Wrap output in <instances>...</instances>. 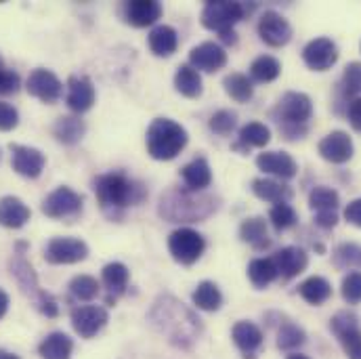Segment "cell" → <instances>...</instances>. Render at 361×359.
I'll return each mask as SVG.
<instances>
[{
	"instance_id": "1",
	"label": "cell",
	"mask_w": 361,
	"mask_h": 359,
	"mask_svg": "<svg viewBox=\"0 0 361 359\" xmlns=\"http://www.w3.org/2000/svg\"><path fill=\"white\" fill-rule=\"evenodd\" d=\"M149 317H152L154 326L162 334H166L169 341L175 343L177 347H191L202 332L200 320L173 296L160 298L154 305Z\"/></svg>"
},
{
	"instance_id": "2",
	"label": "cell",
	"mask_w": 361,
	"mask_h": 359,
	"mask_svg": "<svg viewBox=\"0 0 361 359\" xmlns=\"http://www.w3.org/2000/svg\"><path fill=\"white\" fill-rule=\"evenodd\" d=\"M94 193H97L101 208L109 212L111 217L130 204H139L145 197V189L122 173H107V175L97 177Z\"/></svg>"
},
{
	"instance_id": "3",
	"label": "cell",
	"mask_w": 361,
	"mask_h": 359,
	"mask_svg": "<svg viewBox=\"0 0 361 359\" xmlns=\"http://www.w3.org/2000/svg\"><path fill=\"white\" fill-rule=\"evenodd\" d=\"M187 145V130L169 118H158L147 130V150L154 160H173Z\"/></svg>"
},
{
	"instance_id": "4",
	"label": "cell",
	"mask_w": 361,
	"mask_h": 359,
	"mask_svg": "<svg viewBox=\"0 0 361 359\" xmlns=\"http://www.w3.org/2000/svg\"><path fill=\"white\" fill-rule=\"evenodd\" d=\"M246 15V8L242 2H229V0H216L208 2L202 11V25L212 32H229L233 25Z\"/></svg>"
},
{
	"instance_id": "5",
	"label": "cell",
	"mask_w": 361,
	"mask_h": 359,
	"mask_svg": "<svg viewBox=\"0 0 361 359\" xmlns=\"http://www.w3.org/2000/svg\"><path fill=\"white\" fill-rule=\"evenodd\" d=\"M275 114L279 118L277 122L283 124V133H286L290 126L298 128V126L307 124V120L313 116V103H311L309 95H305V92H286L279 99Z\"/></svg>"
},
{
	"instance_id": "6",
	"label": "cell",
	"mask_w": 361,
	"mask_h": 359,
	"mask_svg": "<svg viewBox=\"0 0 361 359\" xmlns=\"http://www.w3.org/2000/svg\"><path fill=\"white\" fill-rule=\"evenodd\" d=\"M206 242L204 238L193 231V229H177L171 238H169V250L173 255V259L180 265H193L202 255H204Z\"/></svg>"
},
{
	"instance_id": "7",
	"label": "cell",
	"mask_w": 361,
	"mask_h": 359,
	"mask_svg": "<svg viewBox=\"0 0 361 359\" xmlns=\"http://www.w3.org/2000/svg\"><path fill=\"white\" fill-rule=\"evenodd\" d=\"M89 257V246L80 238H53L44 248V259L51 265H72Z\"/></svg>"
},
{
	"instance_id": "8",
	"label": "cell",
	"mask_w": 361,
	"mask_h": 359,
	"mask_svg": "<svg viewBox=\"0 0 361 359\" xmlns=\"http://www.w3.org/2000/svg\"><path fill=\"white\" fill-rule=\"evenodd\" d=\"M341 195L332 187H315L309 195V206L315 212V223L324 229H332L338 223Z\"/></svg>"
},
{
	"instance_id": "9",
	"label": "cell",
	"mask_w": 361,
	"mask_h": 359,
	"mask_svg": "<svg viewBox=\"0 0 361 359\" xmlns=\"http://www.w3.org/2000/svg\"><path fill=\"white\" fill-rule=\"evenodd\" d=\"M82 210V195L70 187H57L42 202V212L51 219H66Z\"/></svg>"
},
{
	"instance_id": "10",
	"label": "cell",
	"mask_w": 361,
	"mask_h": 359,
	"mask_svg": "<svg viewBox=\"0 0 361 359\" xmlns=\"http://www.w3.org/2000/svg\"><path fill=\"white\" fill-rule=\"evenodd\" d=\"M11 164L17 175L25 177V179H38L44 171L47 158L36 147L11 143Z\"/></svg>"
},
{
	"instance_id": "11",
	"label": "cell",
	"mask_w": 361,
	"mask_h": 359,
	"mask_svg": "<svg viewBox=\"0 0 361 359\" xmlns=\"http://www.w3.org/2000/svg\"><path fill=\"white\" fill-rule=\"evenodd\" d=\"M27 92L36 99H40L42 103H55L61 99L63 95V85L61 80L51 72V70H44V68H38L30 74L27 78V85H25Z\"/></svg>"
},
{
	"instance_id": "12",
	"label": "cell",
	"mask_w": 361,
	"mask_h": 359,
	"mask_svg": "<svg viewBox=\"0 0 361 359\" xmlns=\"http://www.w3.org/2000/svg\"><path fill=\"white\" fill-rule=\"evenodd\" d=\"M302 59H305V63H307L311 70H315V72H326V70H330V68L336 63V59H338V49H336V44H334L330 38H315V40H311V42L305 47Z\"/></svg>"
},
{
	"instance_id": "13",
	"label": "cell",
	"mask_w": 361,
	"mask_h": 359,
	"mask_svg": "<svg viewBox=\"0 0 361 359\" xmlns=\"http://www.w3.org/2000/svg\"><path fill=\"white\" fill-rule=\"evenodd\" d=\"M107 311L97 305H87V307H76L72 311V326L76 334L82 339H92L105 324H107Z\"/></svg>"
},
{
	"instance_id": "14",
	"label": "cell",
	"mask_w": 361,
	"mask_h": 359,
	"mask_svg": "<svg viewBox=\"0 0 361 359\" xmlns=\"http://www.w3.org/2000/svg\"><path fill=\"white\" fill-rule=\"evenodd\" d=\"M319 156L332 164H345L353 156V141L347 133L334 130L319 141Z\"/></svg>"
},
{
	"instance_id": "15",
	"label": "cell",
	"mask_w": 361,
	"mask_h": 359,
	"mask_svg": "<svg viewBox=\"0 0 361 359\" xmlns=\"http://www.w3.org/2000/svg\"><path fill=\"white\" fill-rule=\"evenodd\" d=\"M259 34L265 44L269 47H283L292 38V28L290 23L275 11H267L261 21H259Z\"/></svg>"
},
{
	"instance_id": "16",
	"label": "cell",
	"mask_w": 361,
	"mask_h": 359,
	"mask_svg": "<svg viewBox=\"0 0 361 359\" xmlns=\"http://www.w3.org/2000/svg\"><path fill=\"white\" fill-rule=\"evenodd\" d=\"M189 61H191L193 70L216 72L227 63V53L214 42H202L189 53Z\"/></svg>"
},
{
	"instance_id": "17",
	"label": "cell",
	"mask_w": 361,
	"mask_h": 359,
	"mask_svg": "<svg viewBox=\"0 0 361 359\" xmlns=\"http://www.w3.org/2000/svg\"><path fill=\"white\" fill-rule=\"evenodd\" d=\"M124 17L135 28L154 25L162 17V4L156 0H133L124 6Z\"/></svg>"
},
{
	"instance_id": "18",
	"label": "cell",
	"mask_w": 361,
	"mask_h": 359,
	"mask_svg": "<svg viewBox=\"0 0 361 359\" xmlns=\"http://www.w3.org/2000/svg\"><path fill=\"white\" fill-rule=\"evenodd\" d=\"M277 275L290 279V277H296L298 273L307 269V263H309V257L302 248H296V246H288V248H281L279 252H275V257L271 259Z\"/></svg>"
},
{
	"instance_id": "19",
	"label": "cell",
	"mask_w": 361,
	"mask_h": 359,
	"mask_svg": "<svg viewBox=\"0 0 361 359\" xmlns=\"http://www.w3.org/2000/svg\"><path fill=\"white\" fill-rule=\"evenodd\" d=\"M257 166L267 175H275L279 179H292L298 173L294 158L286 152H265L257 158Z\"/></svg>"
},
{
	"instance_id": "20",
	"label": "cell",
	"mask_w": 361,
	"mask_h": 359,
	"mask_svg": "<svg viewBox=\"0 0 361 359\" xmlns=\"http://www.w3.org/2000/svg\"><path fill=\"white\" fill-rule=\"evenodd\" d=\"M94 103V87L87 76H72L68 80V107L76 114L89 111Z\"/></svg>"
},
{
	"instance_id": "21",
	"label": "cell",
	"mask_w": 361,
	"mask_h": 359,
	"mask_svg": "<svg viewBox=\"0 0 361 359\" xmlns=\"http://www.w3.org/2000/svg\"><path fill=\"white\" fill-rule=\"evenodd\" d=\"M231 336H233V343L244 353V359H257V351L263 345V332L259 326H255L252 322H238L233 326Z\"/></svg>"
},
{
	"instance_id": "22",
	"label": "cell",
	"mask_w": 361,
	"mask_h": 359,
	"mask_svg": "<svg viewBox=\"0 0 361 359\" xmlns=\"http://www.w3.org/2000/svg\"><path fill=\"white\" fill-rule=\"evenodd\" d=\"M30 208L15 195H4L0 200V225L6 229H19L30 221Z\"/></svg>"
},
{
	"instance_id": "23",
	"label": "cell",
	"mask_w": 361,
	"mask_h": 359,
	"mask_svg": "<svg viewBox=\"0 0 361 359\" xmlns=\"http://www.w3.org/2000/svg\"><path fill=\"white\" fill-rule=\"evenodd\" d=\"M179 47V36L171 25H158L149 34V49L158 57H171Z\"/></svg>"
},
{
	"instance_id": "24",
	"label": "cell",
	"mask_w": 361,
	"mask_h": 359,
	"mask_svg": "<svg viewBox=\"0 0 361 359\" xmlns=\"http://www.w3.org/2000/svg\"><path fill=\"white\" fill-rule=\"evenodd\" d=\"M72 351H74V343L63 332L49 334L40 343V347H38V353H40L42 359H70L72 358Z\"/></svg>"
},
{
	"instance_id": "25",
	"label": "cell",
	"mask_w": 361,
	"mask_h": 359,
	"mask_svg": "<svg viewBox=\"0 0 361 359\" xmlns=\"http://www.w3.org/2000/svg\"><path fill=\"white\" fill-rule=\"evenodd\" d=\"M53 133L57 141H61L63 145H76L85 137L87 126H85V120H80L78 116H63L55 122Z\"/></svg>"
},
{
	"instance_id": "26",
	"label": "cell",
	"mask_w": 361,
	"mask_h": 359,
	"mask_svg": "<svg viewBox=\"0 0 361 359\" xmlns=\"http://www.w3.org/2000/svg\"><path fill=\"white\" fill-rule=\"evenodd\" d=\"M180 177L191 191H200V189H206L210 185L212 173H210V166L204 158H195L187 166H183Z\"/></svg>"
},
{
	"instance_id": "27",
	"label": "cell",
	"mask_w": 361,
	"mask_h": 359,
	"mask_svg": "<svg viewBox=\"0 0 361 359\" xmlns=\"http://www.w3.org/2000/svg\"><path fill=\"white\" fill-rule=\"evenodd\" d=\"M11 275L17 279V284L21 286V290L27 294V296H36V300L44 294L38 286V277L32 269V265L23 259H15L11 261Z\"/></svg>"
},
{
	"instance_id": "28",
	"label": "cell",
	"mask_w": 361,
	"mask_h": 359,
	"mask_svg": "<svg viewBox=\"0 0 361 359\" xmlns=\"http://www.w3.org/2000/svg\"><path fill=\"white\" fill-rule=\"evenodd\" d=\"M298 294L309 303V305H324L330 296H332V286L328 279L313 275L309 279H305L298 286Z\"/></svg>"
},
{
	"instance_id": "29",
	"label": "cell",
	"mask_w": 361,
	"mask_h": 359,
	"mask_svg": "<svg viewBox=\"0 0 361 359\" xmlns=\"http://www.w3.org/2000/svg\"><path fill=\"white\" fill-rule=\"evenodd\" d=\"M252 191L261 200L273 202V204H281V202L290 200V195H292V189L288 185L273 179H255L252 181Z\"/></svg>"
},
{
	"instance_id": "30",
	"label": "cell",
	"mask_w": 361,
	"mask_h": 359,
	"mask_svg": "<svg viewBox=\"0 0 361 359\" xmlns=\"http://www.w3.org/2000/svg\"><path fill=\"white\" fill-rule=\"evenodd\" d=\"M193 305L202 311H216L223 305V294L216 284L202 281L193 292Z\"/></svg>"
},
{
	"instance_id": "31",
	"label": "cell",
	"mask_w": 361,
	"mask_h": 359,
	"mask_svg": "<svg viewBox=\"0 0 361 359\" xmlns=\"http://www.w3.org/2000/svg\"><path fill=\"white\" fill-rule=\"evenodd\" d=\"M175 87L183 97L197 99L202 95V78H200L197 70H193L191 66H180L175 74Z\"/></svg>"
},
{
	"instance_id": "32",
	"label": "cell",
	"mask_w": 361,
	"mask_h": 359,
	"mask_svg": "<svg viewBox=\"0 0 361 359\" xmlns=\"http://www.w3.org/2000/svg\"><path fill=\"white\" fill-rule=\"evenodd\" d=\"M240 238L244 242H248L250 246L255 248H263L269 244L267 240V225H265V219L261 217H255V219H246L240 227Z\"/></svg>"
},
{
	"instance_id": "33",
	"label": "cell",
	"mask_w": 361,
	"mask_h": 359,
	"mask_svg": "<svg viewBox=\"0 0 361 359\" xmlns=\"http://www.w3.org/2000/svg\"><path fill=\"white\" fill-rule=\"evenodd\" d=\"M223 87H225V92H227L233 101H238V103H246V101H250V99H252V92H255V89H252V83L248 80V76L238 74V72H233V74L225 76Z\"/></svg>"
},
{
	"instance_id": "34",
	"label": "cell",
	"mask_w": 361,
	"mask_h": 359,
	"mask_svg": "<svg viewBox=\"0 0 361 359\" xmlns=\"http://www.w3.org/2000/svg\"><path fill=\"white\" fill-rule=\"evenodd\" d=\"M103 284L111 294H122L124 288L128 286V269L122 263H109L103 267Z\"/></svg>"
},
{
	"instance_id": "35",
	"label": "cell",
	"mask_w": 361,
	"mask_h": 359,
	"mask_svg": "<svg viewBox=\"0 0 361 359\" xmlns=\"http://www.w3.org/2000/svg\"><path fill=\"white\" fill-rule=\"evenodd\" d=\"M279 72H281V63L271 55H263L255 59L250 66V74L257 83H271L279 76Z\"/></svg>"
},
{
	"instance_id": "36",
	"label": "cell",
	"mask_w": 361,
	"mask_h": 359,
	"mask_svg": "<svg viewBox=\"0 0 361 359\" xmlns=\"http://www.w3.org/2000/svg\"><path fill=\"white\" fill-rule=\"evenodd\" d=\"M248 277L257 288H265L277 277V269L271 259H255L248 265Z\"/></svg>"
},
{
	"instance_id": "37",
	"label": "cell",
	"mask_w": 361,
	"mask_h": 359,
	"mask_svg": "<svg viewBox=\"0 0 361 359\" xmlns=\"http://www.w3.org/2000/svg\"><path fill=\"white\" fill-rule=\"evenodd\" d=\"M271 141V130L261 122H250L240 130V143L248 147H265Z\"/></svg>"
},
{
	"instance_id": "38",
	"label": "cell",
	"mask_w": 361,
	"mask_h": 359,
	"mask_svg": "<svg viewBox=\"0 0 361 359\" xmlns=\"http://www.w3.org/2000/svg\"><path fill=\"white\" fill-rule=\"evenodd\" d=\"M70 292L78 300H92L99 294V281L90 275H76L70 281Z\"/></svg>"
},
{
	"instance_id": "39",
	"label": "cell",
	"mask_w": 361,
	"mask_h": 359,
	"mask_svg": "<svg viewBox=\"0 0 361 359\" xmlns=\"http://www.w3.org/2000/svg\"><path fill=\"white\" fill-rule=\"evenodd\" d=\"M305 343V332L294 326V324H283L279 334H277V347L283 351H292L296 347H300Z\"/></svg>"
},
{
	"instance_id": "40",
	"label": "cell",
	"mask_w": 361,
	"mask_h": 359,
	"mask_svg": "<svg viewBox=\"0 0 361 359\" xmlns=\"http://www.w3.org/2000/svg\"><path fill=\"white\" fill-rule=\"evenodd\" d=\"M269 219L277 231H283V229H290L296 223V212H294V208L290 204L281 202V204H275L271 208Z\"/></svg>"
},
{
	"instance_id": "41",
	"label": "cell",
	"mask_w": 361,
	"mask_h": 359,
	"mask_svg": "<svg viewBox=\"0 0 361 359\" xmlns=\"http://www.w3.org/2000/svg\"><path fill=\"white\" fill-rule=\"evenodd\" d=\"M334 261L338 267H361V246L343 244L334 252Z\"/></svg>"
},
{
	"instance_id": "42",
	"label": "cell",
	"mask_w": 361,
	"mask_h": 359,
	"mask_svg": "<svg viewBox=\"0 0 361 359\" xmlns=\"http://www.w3.org/2000/svg\"><path fill=\"white\" fill-rule=\"evenodd\" d=\"M238 116L229 109H221L210 118V130H214L216 135H231V130L235 128Z\"/></svg>"
},
{
	"instance_id": "43",
	"label": "cell",
	"mask_w": 361,
	"mask_h": 359,
	"mask_svg": "<svg viewBox=\"0 0 361 359\" xmlns=\"http://www.w3.org/2000/svg\"><path fill=\"white\" fill-rule=\"evenodd\" d=\"M338 341L347 353L349 359H361V330L360 326L357 328H351L343 334H338Z\"/></svg>"
},
{
	"instance_id": "44",
	"label": "cell",
	"mask_w": 361,
	"mask_h": 359,
	"mask_svg": "<svg viewBox=\"0 0 361 359\" xmlns=\"http://www.w3.org/2000/svg\"><path fill=\"white\" fill-rule=\"evenodd\" d=\"M343 296L349 305L361 303V271H353L343 279Z\"/></svg>"
},
{
	"instance_id": "45",
	"label": "cell",
	"mask_w": 361,
	"mask_h": 359,
	"mask_svg": "<svg viewBox=\"0 0 361 359\" xmlns=\"http://www.w3.org/2000/svg\"><path fill=\"white\" fill-rule=\"evenodd\" d=\"M343 85L347 95H357L361 92V63L353 61L345 68V76H343Z\"/></svg>"
},
{
	"instance_id": "46",
	"label": "cell",
	"mask_w": 361,
	"mask_h": 359,
	"mask_svg": "<svg viewBox=\"0 0 361 359\" xmlns=\"http://www.w3.org/2000/svg\"><path fill=\"white\" fill-rule=\"evenodd\" d=\"M17 124H19V111L11 103L0 101V133H8L17 128Z\"/></svg>"
},
{
	"instance_id": "47",
	"label": "cell",
	"mask_w": 361,
	"mask_h": 359,
	"mask_svg": "<svg viewBox=\"0 0 361 359\" xmlns=\"http://www.w3.org/2000/svg\"><path fill=\"white\" fill-rule=\"evenodd\" d=\"M19 74L13 72V70H6L4 68V61L0 57V95H11V92H17L19 89Z\"/></svg>"
},
{
	"instance_id": "48",
	"label": "cell",
	"mask_w": 361,
	"mask_h": 359,
	"mask_svg": "<svg viewBox=\"0 0 361 359\" xmlns=\"http://www.w3.org/2000/svg\"><path fill=\"white\" fill-rule=\"evenodd\" d=\"M330 328L334 330L336 336L343 334V332H347V330H351V328H357V315L355 313H349V311H341V313L334 315Z\"/></svg>"
},
{
	"instance_id": "49",
	"label": "cell",
	"mask_w": 361,
	"mask_h": 359,
	"mask_svg": "<svg viewBox=\"0 0 361 359\" xmlns=\"http://www.w3.org/2000/svg\"><path fill=\"white\" fill-rule=\"evenodd\" d=\"M345 219L355 225V227H361V197L360 200H353L347 208H345Z\"/></svg>"
},
{
	"instance_id": "50",
	"label": "cell",
	"mask_w": 361,
	"mask_h": 359,
	"mask_svg": "<svg viewBox=\"0 0 361 359\" xmlns=\"http://www.w3.org/2000/svg\"><path fill=\"white\" fill-rule=\"evenodd\" d=\"M349 122L355 130H361V97L351 101L349 105Z\"/></svg>"
},
{
	"instance_id": "51",
	"label": "cell",
	"mask_w": 361,
	"mask_h": 359,
	"mask_svg": "<svg viewBox=\"0 0 361 359\" xmlns=\"http://www.w3.org/2000/svg\"><path fill=\"white\" fill-rule=\"evenodd\" d=\"M6 311H8V294L0 290V320L6 315Z\"/></svg>"
},
{
	"instance_id": "52",
	"label": "cell",
	"mask_w": 361,
	"mask_h": 359,
	"mask_svg": "<svg viewBox=\"0 0 361 359\" xmlns=\"http://www.w3.org/2000/svg\"><path fill=\"white\" fill-rule=\"evenodd\" d=\"M221 38H223L227 44H235V42H238V38H235V32H233V30H229V32H223V34H221Z\"/></svg>"
},
{
	"instance_id": "53",
	"label": "cell",
	"mask_w": 361,
	"mask_h": 359,
	"mask_svg": "<svg viewBox=\"0 0 361 359\" xmlns=\"http://www.w3.org/2000/svg\"><path fill=\"white\" fill-rule=\"evenodd\" d=\"M0 359H19V355H15V353H8V351L0 349Z\"/></svg>"
},
{
	"instance_id": "54",
	"label": "cell",
	"mask_w": 361,
	"mask_h": 359,
	"mask_svg": "<svg viewBox=\"0 0 361 359\" xmlns=\"http://www.w3.org/2000/svg\"><path fill=\"white\" fill-rule=\"evenodd\" d=\"M288 359H311V358H307V355H300V353H292V355H290Z\"/></svg>"
}]
</instances>
